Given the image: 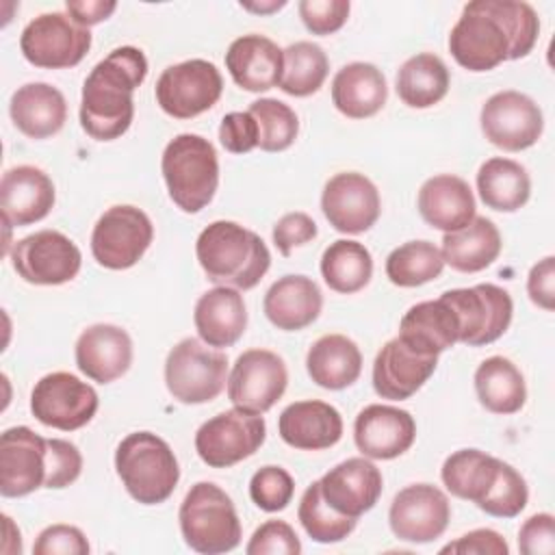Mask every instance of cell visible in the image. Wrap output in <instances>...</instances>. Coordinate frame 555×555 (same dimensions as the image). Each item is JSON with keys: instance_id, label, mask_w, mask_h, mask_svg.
<instances>
[{"instance_id": "f35d334b", "label": "cell", "mask_w": 555, "mask_h": 555, "mask_svg": "<svg viewBox=\"0 0 555 555\" xmlns=\"http://www.w3.org/2000/svg\"><path fill=\"white\" fill-rule=\"evenodd\" d=\"M321 275L332 291L353 295L371 282L373 256L358 241H334L321 256Z\"/></svg>"}, {"instance_id": "7402d4cb", "label": "cell", "mask_w": 555, "mask_h": 555, "mask_svg": "<svg viewBox=\"0 0 555 555\" xmlns=\"http://www.w3.org/2000/svg\"><path fill=\"white\" fill-rule=\"evenodd\" d=\"M56 193L50 176L33 165H17L0 180L2 221L11 228L30 225L50 215Z\"/></svg>"}, {"instance_id": "d4e9b609", "label": "cell", "mask_w": 555, "mask_h": 555, "mask_svg": "<svg viewBox=\"0 0 555 555\" xmlns=\"http://www.w3.org/2000/svg\"><path fill=\"white\" fill-rule=\"evenodd\" d=\"M280 438L301 451H321L334 447L343 436L340 412L319 399L295 401L278 418Z\"/></svg>"}, {"instance_id": "4fadbf2b", "label": "cell", "mask_w": 555, "mask_h": 555, "mask_svg": "<svg viewBox=\"0 0 555 555\" xmlns=\"http://www.w3.org/2000/svg\"><path fill=\"white\" fill-rule=\"evenodd\" d=\"M457 314L460 340L468 347H481L499 340L509 323L514 304L505 288L496 284H475L470 288H451L440 295Z\"/></svg>"}, {"instance_id": "44dd1931", "label": "cell", "mask_w": 555, "mask_h": 555, "mask_svg": "<svg viewBox=\"0 0 555 555\" xmlns=\"http://www.w3.org/2000/svg\"><path fill=\"white\" fill-rule=\"evenodd\" d=\"M321 494L325 503L351 518H360L373 509L382 496L384 479L379 468L369 457H347L345 462L330 468L321 479Z\"/></svg>"}, {"instance_id": "681fc988", "label": "cell", "mask_w": 555, "mask_h": 555, "mask_svg": "<svg viewBox=\"0 0 555 555\" xmlns=\"http://www.w3.org/2000/svg\"><path fill=\"white\" fill-rule=\"evenodd\" d=\"M91 551L85 533L74 525L46 527L33 546L35 555H87Z\"/></svg>"}, {"instance_id": "ba28073f", "label": "cell", "mask_w": 555, "mask_h": 555, "mask_svg": "<svg viewBox=\"0 0 555 555\" xmlns=\"http://www.w3.org/2000/svg\"><path fill=\"white\" fill-rule=\"evenodd\" d=\"M154 241L150 217L130 204L111 206L95 221L91 232V254L104 269L121 271L134 267Z\"/></svg>"}, {"instance_id": "ffe728a7", "label": "cell", "mask_w": 555, "mask_h": 555, "mask_svg": "<svg viewBox=\"0 0 555 555\" xmlns=\"http://www.w3.org/2000/svg\"><path fill=\"white\" fill-rule=\"evenodd\" d=\"M414 416L395 405L371 403L358 412L353 423V442L369 460H395L414 444Z\"/></svg>"}, {"instance_id": "836d02e7", "label": "cell", "mask_w": 555, "mask_h": 555, "mask_svg": "<svg viewBox=\"0 0 555 555\" xmlns=\"http://www.w3.org/2000/svg\"><path fill=\"white\" fill-rule=\"evenodd\" d=\"M503 241L499 228L486 219L477 217L457 232H447L442 236V260L460 273H477L488 269L501 254Z\"/></svg>"}, {"instance_id": "ab89813d", "label": "cell", "mask_w": 555, "mask_h": 555, "mask_svg": "<svg viewBox=\"0 0 555 555\" xmlns=\"http://www.w3.org/2000/svg\"><path fill=\"white\" fill-rule=\"evenodd\" d=\"M284 52V67L280 78V89L295 98H306L317 93L330 72L327 54L319 43L295 41Z\"/></svg>"}, {"instance_id": "9c48e42d", "label": "cell", "mask_w": 555, "mask_h": 555, "mask_svg": "<svg viewBox=\"0 0 555 555\" xmlns=\"http://www.w3.org/2000/svg\"><path fill=\"white\" fill-rule=\"evenodd\" d=\"M267 438L262 414L241 408L225 410L195 431V451L210 468H230L254 455Z\"/></svg>"}, {"instance_id": "11a10c76", "label": "cell", "mask_w": 555, "mask_h": 555, "mask_svg": "<svg viewBox=\"0 0 555 555\" xmlns=\"http://www.w3.org/2000/svg\"><path fill=\"white\" fill-rule=\"evenodd\" d=\"M527 295L538 308L546 312L555 308V258L553 256H546L531 267L527 275Z\"/></svg>"}, {"instance_id": "ee69618b", "label": "cell", "mask_w": 555, "mask_h": 555, "mask_svg": "<svg viewBox=\"0 0 555 555\" xmlns=\"http://www.w3.org/2000/svg\"><path fill=\"white\" fill-rule=\"evenodd\" d=\"M529 501V488L525 477L507 462L501 460L496 479L486 494V499L477 505L481 512L496 518H514L518 516Z\"/></svg>"}, {"instance_id": "4dcf8cb0", "label": "cell", "mask_w": 555, "mask_h": 555, "mask_svg": "<svg viewBox=\"0 0 555 555\" xmlns=\"http://www.w3.org/2000/svg\"><path fill=\"white\" fill-rule=\"evenodd\" d=\"M386 98V78L373 63H347L336 72L332 80V104L349 119L373 117L384 108Z\"/></svg>"}, {"instance_id": "5b68a950", "label": "cell", "mask_w": 555, "mask_h": 555, "mask_svg": "<svg viewBox=\"0 0 555 555\" xmlns=\"http://www.w3.org/2000/svg\"><path fill=\"white\" fill-rule=\"evenodd\" d=\"M160 171L171 202L189 215L206 208L219 186L217 150L199 134L173 137L163 150Z\"/></svg>"}, {"instance_id": "680465c9", "label": "cell", "mask_w": 555, "mask_h": 555, "mask_svg": "<svg viewBox=\"0 0 555 555\" xmlns=\"http://www.w3.org/2000/svg\"><path fill=\"white\" fill-rule=\"evenodd\" d=\"M2 520H4V535H7V540H4V544H2V551H7V546H9V542L13 540L20 548H22V538H20V529L13 525V520L9 518V516H2Z\"/></svg>"}, {"instance_id": "74e56055", "label": "cell", "mask_w": 555, "mask_h": 555, "mask_svg": "<svg viewBox=\"0 0 555 555\" xmlns=\"http://www.w3.org/2000/svg\"><path fill=\"white\" fill-rule=\"evenodd\" d=\"M449 69L444 61L431 52L410 56L397 72V95L410 108H429L449 91Z\"/></svg>"}, {"instance_id": "5bb4252c", "label": "cell", "mask_w": 555, "mask_h": 555, "mask_svg": "<svg viewBox=\"0 0 555 555\" xmlns=\"http://www.w3.org/2000/svg\"><path fill=\"white\" fill-rule=\"evenodd\" d=\"M11 264L28 284L59 286L78 275L82 254L63 232L39 230L15 241L11 249Z\"/></svg>"}, {"instance_id": "6f0895ef", "label": "cell", "mask_w": 555, "mask_h": 555, "mask_svg": "<svg viewBox=\"0 0 555 555\" xmlns=\"http://www.w3.org/2000/svg\"><path fill=\"white\" fill-rule=\"evenodd\" d=\"M241 7L245 11H251V13H273V11H280L282 7H286L284 0H269V2H241Z\"/></svg>"}, {"instance_id": "f1b7e54d", "label": "cell", "mask_w": 555, "mask_h": 555, "mask_svg": "<svg viewBox=\"0 0 555 555\" xmlns=\"http://www.w3.org/2000/svg\"><path fill=\"white\" fill-rule=\"evenodd\" d=\"M323 308V295L308 275H284L264 293L262 310L267 319L284 332H297L312 325Z\"/></svg>"}, {"instance_id": "d590c367", "label": "cell", "mask_w": 555, "mask_h": 555, "mask_svg": "<svg viewBox=\"0 0 555 555\" xmlns=\"http://www.w3.org/2000/svg\"><path fill=\"white\" fill-rule=\"evenodd\" d=\"M477 191L488 208L499 212H516L529 202L531 178L520 163L494 156L479 167Z\"/></svg>"}, {"instance_id": "603a6c76", "label": "cell", "mask_w": 555, "mask_h": 555, "mask_svg": "<svg viewBox=\"0 0 555 555\" xmlns=\"http://www.w3.org/2000/svg\"><path fill=\"white\" fill-rule=\"evenodd\" d=\"M438 356L412 351L399 336L388 340L373 362V388L382 399H410L434 375Z\"/></svg>"}, {"instance_id": "f546056e", "label": "cell", "mask_w": 555, "mask_h": 555, "mask_svg": "<svg viewBox=\"0 0 555 555\" xmlns=\"http://www.w3.org/2000/svg\"><path fill=\"white\" fill-rule=\"evenodd\" d=\"M399 338L416 353L438 356L460 340L457 314L442 297L414 304L399 323Z\"/></svg>"}, {"instance_id": "2e32d148", "label": "cell", "mask_w": 555, "mask_h": 555, "mask_svg": "<svg viewBox=\"0 0 555 555\" xmlns=\"http://www.w3.org/2000/svg\"><path fill=\"white\" fill-rule=\"evenodd\" d=\"M288 371L284 360L269 349L243 351L228 377V399L234 408L264 414L284 395Z\"/></svg>"}, {"instance_id": "9f6ffc18", "label": "cell", "mask_w": 555, "mask_h": 555, "mask_svg": "<svg viewBox=\"0 0 555 555\" xmlns=\"http://www.w3.org/2000/svg\"><path fill=\"white\" fill-rule=\"evenodd\" d=\"M117 9V2L113 0H67L65 11L67 15L82 28L95 26L104 20H108Z\"/></svg>"}, {"instance_id": "e575fe53", "label": "cell", "mask_w": 555, "mask_h": 555, "mask_svg": "<svg viewBox=\"0 0 555 555\" xmlns=\"http://www.w3.org/2000/svg\"><path fill=\"white\" fill-rule=\"evenodd\" d=\"M475 392L479 403L492 414H516L527 401L520 369L503 356H490L477 366Z\"/></svg>"}, {"instance_id": "60d3db41", "label": "cell", "mask_w": 555, "mask_h": 555, "mask_svg": "<svg viewBox=\"0 0 555 555\" xmlns=\"http://www.w3.org/2000/svg\"><path fill=\"white\" fill-rule=\"evenodd\" d=\"M444 260L440 247L429 241H408L386 258V278L401 288H414L440 278Z\"/></svg>"}, {"instance_id": "bcb514c9", "label": "cell", "mask_w": 555, "mask_h": 555, "mask_svg": "<svg viewBox=\"0 0 555 555\" xmlns=\"http://www.w3.org/2000/svg\"><path fill=\"white\" fill-rule=\"evenodd\" d=\"M82 473V455L76 444L61 438H48V477L46 486L50 490H61L72 486Z\"/></svg>"}, {"instance_id": "30bf717a", "label": "cell", "mask_w": 555, "mask_h": 555, "mask_svg": "<svg viewBox=\"0 0 555 555\" xmlns=\"http://www.w3.org/2000/svg\"><path fill=\"white\" fill-rule=\"evenodd\" d=\"M223 91V78L215 63L191 59L163 69L154 95L163 113L173 119H191L212 108Z\"/></svg>"}, {"instance_id": "83f0119b", "label": "cell", "mask_w": 555, "mask_h": 555, "mask_svg": "<svg viewBox=\"0 0 555 555\" xmlns=\"http://www.w3.org/2000/svg\"><path fill=\"white\" fill-rule=\"evenodd\" d=\"M193 323L199 340L208 347H232L247 327V308L241 291L230 286L206 291L195 304Z\"/></svg>"}, {"instance_id": "e0dca14e", "label": "cell", "mask_w": 555, "mask_h": 555, "mask_svg": "<svg viewBox=\"0 0 555 555\" xmlns=\"http://www.w3.org/2000/svg\"><path fill=\"white\" fill-rule=\"evenodd\" d=\"M451 520L447 494L431 483H412L399 490L388 509V525L403 542L427 544L438 540Z\"/></svg>"}, {"instance_id": "db71d44e", "label": "cell", "mask_w": 555, "mask_h": 555, "mask_svg": "<svg viewBox=\"0 0 555 555\" xmlns=\"http://www.w3.org/2000/svg\"><path fill=\"white\" fill-rule=\"evenodd\" d=\"M440 553H457V555H507L509 546L501 533L494 529H473L460 535L455 542H449L440 548Z\"/></svg>"}, {"instance_id": "277c9868", "label": "cell", "mask_w": 555, "mask_h": 555, "mask_svg": "<svg viewBox=\"0 0 555 555\" xmlns=\"http://www.w3.org/2000/svg\"><path fill=\"white\" fill-rule=\"evenodd\" d=\"M115 470L126 492L141 505L165 503L180 481L176 453L152 431H132L117 444Z\"/></svg>"}, {"instance_id": "6da1fadb", "label": "cell", "mask_w": 555, "mask_h": 555, "mask_svg": "<svg viewBox=\"0 0 555 555\" xmlns=\"http://www.w3.org/2000/svg\"><path fill=\"white\" fill-rule=\"evenodd\" d=\"M538 33L540 20L529 2L473 0L449 33V52L464 69L488 72L503 61L525 59Z\"/></svg>"}, {"instance_id": "4316f807", "label": "cell", "mask_w": 555, "mask_h": 555, "mask_svg": "<svg viewBox=\"0 0 555 555\" xmlns=\"http://www.w3.org/2000/svg\"><path fill=\"white\" fill-rule=\"evenodd\" d=\"M418 212L436 230L457 232L475 219V195L460 176L440 173L427 178L418 189Z\"/></svg>"}, {"instance_id": "c3c4849f", "label": "cell", "mask_w": 555, "mask_h": 555, "mask_svg": "<svg viewBox=\"0 0 555 555\" xmlns=\"http://www.w3.org/2000/svg\"><path fill=\"white\" fill-rule=\"evenodd\" d=\"M297 9L312 35H332L345 26L351 4L349 0H301Z\"/></svg>"}, {"instance_id": "d6986e66", "label": "cell", "mask_w": 555, "mask_h": 555, "mask_svg": "<svg viewBox=\"0 0 555 555\" xmlns=\"http://www.w3.org/2000/svg\"><path fill=\"white\" fill-rule=\"evenodd\" d=\"M48 438L30 427H9L0 436V494L26 496L46 486Z\"/></svg>"}, {"instance_id": "8992f818", "label": "cell", "mask_w": 555, "mask_h": 555, "mask_svg": "<svg viewBox=\"0 0 555 555\" xmlns=\"http://www.w3.org/2000/svg\"><path fill=\"white\" fill-rule=\"evenodd\" d=\"M180 531L189 548L219 555L241 544V520L232 499L212 481H197L186 492L178 512Z\"/></svg>"}, {"instance_id": "d6a6232c", "label": "cell", "mask_w": 555, "mask_h": 555, "mask_svg": "<svg viewBox=\"0 0 555 555\" xmlns=\"http://www.w3.org/2000/svg\"><path fill=\"white\" fill-rule=\"evenodd\" d=\"M306 369L317 386L343 390L358 382L362 373V353L345 334H325L308 349Z\"/></svg>"}, {"instance_id": "7dc6e473", "label": "cell", "mask_w": 555, "mask_h": 555, "mask_svg": "<svg viewBox=\"0 0 555 555\" xmlns=\"http://www.w3.org/2000/svg\"><path fill=\"white\" fill-rule=\"evenodd\" d=\"M247 555H299L301 542L295 529L284 520L262 522L245 546Z\"/></svg>"}, {"instance_id": "f907efd6", "label": "cell", "mask_w": 555, "mask_h": 555, "mask_svg": "<svg viewBox=\"0 0 555 555\" xmlns=\"http://www.w3.org/2000/svg\"><path fill=\"white\" fill-rule=\"evenodd\" d=\"M317 223L310 215L295 210L280 217L273 225V243L282 256H291V251L299 245H306L317 238Z\"/></svg>"}, {"instance_id": "8d00e7d4", "label": "cell", "mask_w": 555, "mask_h": 555, "mask_svg": "<svg viewBox=\"0 0 555 555\" xmlns=\"http://www.w3.org/2000/svg\"><path fill=\"white\" fill-rule=\"evenodd\" d=\"M499 464L501 460L486 451L460 449L444 460L440 479L453 496L479 505L496 479Z\"/></svg>"}, {"instance_id": "7c38bea8", "label": "cell", "mask_w": 555, "mask_h": 555, "mask_svg": "<svg viewBox=\"0 0 555 555\" xmlns=\"http://www.w3.org/2000/svg\"><path fill=\"white\" fill-rule=\"evenodd\" d=\"M98 405L100 399L93 386L67 371L43 375L30 392L33 416L41 425L61 431H76L91 423Z\"/></svg>"}, {"instance_id": "b9f144b4", "label": "cell", "mask_w": 555, "mask_h": 555, "mask_svg": "<svg viewBox=\"0 0 555 555\" xmlns=\"http://www.w3.org/2000/svg\"><path fill=\"white\" fill-rule=\"evenodd\" d=\"M297 518H299L304 531L319 544L343 542L358 525V518L343 516L325 503L319 481H312L304 490L299 507H297Z\"/></svg>"}, {"instance_id": "f6af8a7d", "label": "cell", "mask_w": 555, "mask_h": 555, "mask_svg": "<svg viewBox=\"0 0 555 555\" xmlns=\"http://www.w3.org/2000/svg\"><path fill=\"white\" fill-rule=\"evenodd\" d=\"M295 494V481L282 466H262L249 479V496L262 512H282Z\"/></svg>"}, {"instance_id": "52a82bcc", "label": "cell", "mask_w": 555, "mask_h": 555, "mask_svg": "<svg viewBox=\"0 0 555 555\" xmlns=\"http://www.w3.org/2000/svg\"><path fill=\"white\" fill-rule=\"evenodd\" d=\"M228 382L225 353L210 349L197 338L176 343L165 360V386L184 405H199L217 399Z\"/></svg>"}, {"instance_id": "cb8c5ba5", "label": "cell", "mask_w": 555, "mask_h": 555, "mask_svg": "<svg viewBox=\"0 0 555 555\" xmlns=\"http://www.w3.org/2000/svg\"><path fill=\"white\" fill-rule=\"evenodd\" d=\"M74 356L80 373L98 384H111L130 369L132 340L119 325L95 323L80 332Z\"/></svg>"}, {"instance_id": "3957f363", "label": "cell", "mask_w": 555, "mask_h": 555, "mask_svg": "<svg viewBox=\"0 0 555 555\" xmlns=\"http://www.w3.org/2000/svg\"><path fill=\"white\" fill-rule=\"evenodd\" d=\"M195 256L212 284L236 291L254 288L271 267L264 241L241 223L225 219L212 221L199 232Z\"/></svg>"}, {"instance_id": "7a4b0ae2", "label": "cell", "mask_w": 555, "mask_h": 555, "mask_svg": "<svg viewBox=\"0 0 555 555\" xmlns=\"http://www.w3.org/2000/svg\"><path fill=\"white\" fill-rule=\"evenodd\" d=\"M147 76V59L134 46L108 52L85 78L80 126L95 141L119 139L134 117V89Z\"/></svg>"}, {"instance_id": "f5cc1de1", "label": "cell", "mask_w": 555, "mask_h": 555, "mask_svg": "<svg viewBox=\"0 0 555 555\" xmlns=\"http://www.w3.org/2000/svg\"><path fill=\"white\" fill-rule=\"evenodd\" d=\"M518 548L522 555L555 553V518L548 512L529 516L518 531Z\"/></svg>"}, {"instance_id": "9a60e30c", "label": "cell", "mask_w": 555, "mask_h": 555, "mask_svg": "<svg viewBox=\"0 0 555 555\" xmlns=\"http://www.w3.org/2000/svg\"><path fill=\"white\" fill-rule=\"evenodd\" d=\"M483 137L505 152H522L538 143L544 130L542 108L525 93L507 89L490 95L479 113Z\"/></svg>"}, {"instance_id": "8fae6325", "label": "cell", "mask_w": 555, "mask_h": 555, "mask_svg": "<svg viewBox=\"0 0 555 555\" xmlns=\"http://www.w3.org/2000/svg\"><path fill=\"white\" fill-rule=\"evenodd\" d=\"M91 48L89 28L78 26L67 13H41L26 24L20 37L24 59L43 69L78 65Z\"/></svg>"}, {"instance_id": "1f68e13d", "label": "cell", "mask_w": 555, "mask_h": 555, "mask_svg": "<svg viewBox=\"0 0 555 555\" xmlns=\"http://www.w3.org/2000/svg\"><path fill=\"white\" fill-rule=\"evenodd\" d=\"M15 128L30 139H48L56 134L67 119L65 95L48 82L22 85L9 104Z\"/></svg>"}, {"instance_id": "ac0fdd59", "label": "cell", "mask_w": 555, "mask_h": 555, "mask_svg": "<svg viewBox=\"0 0 555 555\" xmlns=\"http://www.w3.org/2000/svg\"><path fill=\"white\" fill-rule=\"evenodd\" d=\"M321 210L336 232L362 234L379 219V191L364 173L343 171L325 182Z\"/></svg>"}, {"instance_id": "7bdbcfd3", "label": "cell", "mask_w": 555, "mask_h": 555, "mask_svg": "<svg viewBox=\"0 0 555 555\" xmlns=\"http://www.w3.org/2000/svg\"><path fill=\"white\" fill-rule=\"evenodd\" d=\"M249 115L258 124V147L262 152H284L295 143L299 119L288 104L275 98H260L249 104Z\"/></svg>"}, {"instance_id": "484cf974", "label": "cell", "mask_w": 555, "mask_h": 555, "mask_svg": "<svg viewBox=\"0 0 555 555\" xmlns=\"http://www.w3.org/2000/svg\"><path fill=\"white\" fill-rule=\"evenodd\" d=\"M225 67L241 89L251 93L269 91L280 85L284 52L264 35H243L230 43Z\"/></svg>"}, {"instance_id": "816d5d0a", "label": "cell", "mask_w": 555, "mask_h": 555, "mask_svg": "<svg viewBox=\"0 0 555 555\" xmlns=\"http://www.w3.org/2000/svg\"><path fill=\"white\" fill-rule=\"evenodd\" d=\"M219 141L232 154H245L258 147V124L249 111H232L223 115L219 126Z\"/></svg>"}]
</instances>
